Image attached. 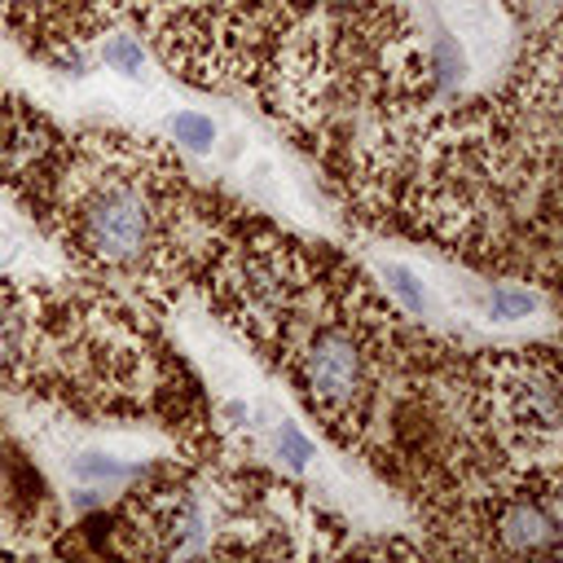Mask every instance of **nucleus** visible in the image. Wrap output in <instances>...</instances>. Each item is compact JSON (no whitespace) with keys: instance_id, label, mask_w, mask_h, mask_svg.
<instances>
[{"instance_id":"f257e3e1","label":"nucleus","mask_w":563,"mask_h":563,"mask_svg":"<svg viewBox=\"0 0 563 563\" xmlns=\"http://www.w3.org/2000/svg\"><path fill=\"white\" fill-rule=\"evenodd\" d=\"M158 220L145 202V194L128 180L97 185L79 207V242L97 264L132 268L154 251Z\"/></svg>"},{"instance_id":"f03ea898","label":"nucleus","mask_w":563,"mask_h":563,"mask_svg":"<svg viewBox=\"0 0 563 563\" xmlns=\"http://www.w3.org/2000/svg\"><path fill=\"white\" fill-rule=\"evenodd\" d=\"M303 378L321 405H352L365 391V352L347 330H321L303 356Z\"/></svg>"},{"instance_id":"7ed1b4c3","label":"nucleus","mask_w":563,"mask_h":563,"mask_svg":"<svg viewBox=\"0 0 563 563\" xmlns=\"http://www.w3.org/2000/svg\"><path fill=\"white\" fill-rule=\"evenodd\" d=\"M497 537H501L506 550H541V545L554 541V519H550L541 506L519 501V506H510V510L501 515Z\"/></svg>"},{"instance_id":"20e7f679","label":"nucleus","mask_w":563,"mask_h":563,"mask_svg":"<svg viewBox=\"0 0 563 563\" xmlns=\"http://www.w3.org/2000/svg\"><path fill=\"white\" fill-rule=\"evenodd\" d=\"M238 290H242V303H246L255 317H273L277 303H282V273H277V264H273L268 255L242 260V282H238Z\"/></svg>"},{"instance_id":"39448f33","label":"nucleus","mask_w":563,"mask_h":563,"mask_svg":"<svg viewBox=\"0 0 563 563\" xmlns=\"http://www.w3.org/2000/svg\"><path fill=\"white\" fill-rule=\"evenodd\" d=\"M383 282H387V290H391V295H396L413 317H435V299H431L427 282H422L409 264L387 260V264H383Z\"/></svg>"},{"instance_id":"423d86ee","label":"nucleus","mask_w":563,"mask_h":563,"mask_svg":"<svg viewBox=\"0 0 563 563\" xmlns=\"http://www.w3.org/2000/svg\"><path fill=\"white\" fill-rule=\"evenodd\" d=\"M260 418L273 427V444H277L282 462H286L290 471H308V462L317 457V449H312V440L299 431V422L277 418V413H273V405H260Z\"/></svg>"},{"instance_id":"0eeeda50","label":"nucleus","mask_w":563,"mask_h":563,"mask_svg":"<svg viewBox=\"0 0 563 563\" xmlns=\"http://www.w3.org/2000/svg\"><path fill=\"white\" fill-rule=\"evenodd\" d=\"M136 466L132 462H123V457H114V453H106V449H75L70 453V475L79 479V484H119V479H128Z\"/></svg>"},{"instance_id":"6e6552de","label":"nucleus","mask_w":563,"mask_h":563,"mask_svg":"<svg viewBox=\"0 0 563 563\" xmlns=\"http://www.w3.org/2000/svg\"><path fill=\"white\" fill-rule=\"evenodd\" d=\"M167 132H172V141L185 145L189 154H211L216 141H220V128H216L207 114H198V110H172V114H167Z\"/></svg>"},{"instance_id":"1a4fd4ad","label":"nucleus","mask_w":563,"mask_h":563,"mask_svg":"<svg viewBox=\"0 0 563 563\" xmlns=\"http://www.w3.org/2000/svg\"><path fill=\"white\" fill-rule=\"evenodd\" d=\"M457 31L471 44L475 62L493 57V48H497V18H493V9H484V4H457Z\"/></svg>"},{"instance_id":"9d476101","label":"nucleus","mask_w":563,"mask_h":563,"mask_svg":"<svg viewBox=\"0 0 563 563\" xmlns=\"http://www.w3.org/2000/svg\"><path fill=\"white\" fill-rule=\"evenodd\" d=\"M101 62H106V70H114V75L128 79V84H150L145 48H141L132 35H110V40L101 44Z\"/></svg>"},{"instance_id":"9b49d317","label":"nucleus","mask_w":563,"mask_h":563,"mask_svg":"<svg viewBox=\"0 0 563 563\" xmlns=\"http://www.w3.org/2000/svg\"><path fill=\"white\" fill-rule=\"evenodd\" d=\"M537 308H541V299H537L532 290H523V286H493V290L484 295V317H488V321H501V325L523 321V317H532Z\"/></svg>"},{"instance_id":"f8f14e48","label":"nucleus","mask_w":563,"mask_h":563,"mask_svg":"<svg viewBox=\"0 0 563 563\" xmlns=\"http://www.w3.org/2000/svg\"><path fill=\"white\" fill-rule=\"evenodd\" d=\"M207 365H211V378L224 387V391H242L246 383H251V369H246V361L242 356H233L229 347H207Z\"/></svg>"},{"instance_id":"ddd939ff","label":"nucleus","mask_w":563,"mask_h":563,"mask_svg":"<svg viewBox=\"0 0 563 563\" xmlns=\"http://www.w3.org/2000/svg\"><path fill=\"white\" fill-rule=\"evenodd\" d=\"M18 347H22V317L0 299V369H9V365H13Z\"/></svg>"},{"instance_id":"4468645a","label":"nucleus","mask_w":563,"mask_h":563,"mask_svg":"<svg viewBox=\"0 0 563 563\" xmlns=\"http://www.w3.org/2000/svg\"><path fill=\"white\" fill-rule=\"evenodd\" d=\"M18 251H22V242H18V233H13L9 224H0V268H9V264L18 260Z\"/></svg>"},{"instance_id":"2eb2a0df","label":"nucleus","mask_w":563,"mask_h":563,"mask_svg":"<svg viewBox=\"0 0 563 563\" xmlns=\"http://www.w3.org/2000/svg\"><path fill=\"white\" fill-rule=\"evenodd\" d=\"M216 145H220V141H216ZM242 145H246V136H242V132H233V136H224V145H220V158H224V163H233V158L242 154Z\"/></svg>"},{"instance_id":"dca6fc26","label":"nucleus","mask_w":563,"mask_h":563,"mask_svg":"<svg viewBox=\"0 0 563 563\" xmlns=\"http://www.w3.org/2000/svg\"><path fill=\"white\" fill-rule=\"evenodd\" d=\"M75 506H79V510H88V506H97V497H92V493H79V497H75Z\"/></svg>"}]
</instances>
